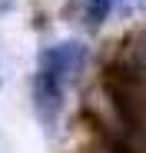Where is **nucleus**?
Returning a JSON list of instances; mask_svg holds the SVG:
<instances>
[{
	"label": "nucleus",
	"instance_id": "obj_1",
	"mask_svg": "<svg viewBox=\"0 0 146 153\" xmlns=\"http://www.w3.org/2000/svg\"><path fill=\"white\" fill-rule=\"evenodd\" d=\"M90 63V47L80 43V40H60L53 47H43L40 57H37V73L50 76L53 83L66 87L80 80V73L86 70Z\"/></svg>",
	"mask_w": 146,
	"mask_h": 153
},
{
	"label": "nucleus",
	"instance_id": "obj_4",
	"mask_svg": "<svg viewBox=\"0 0 146 153\" xmlns=\"http://www.w3.org/2000/svg\"><path fill=\"white\" fill-rule=\"evenodd\" d=\"M116 0H83V23L86 27H100V23L113 13Z\"/></svg>",
	"mask_w": 146,
	"mask_h": 153
},
{
	"label": "nucleus",
	"instance_id": "obj_2",
	"mask_svg": "<svg viewBox=\"0 0 146 153\" xmlns=\"http://www.w3.org/2000/svg\"><path fill=\"white\" fill-rule=\"evenodd\" d=\"M106 70L146 87V30H133L130 37H123V43L116 47V53H113Z\"/></svg>",
	"mask_w": 146,
	"mask_h": 153
},
{
	"label": "nucleus",
	"instance_id": "obj_3",
	"mask_svg": "<svg viewBox=\"0 0 146 153\" xmlns=\"http://www.w3.org/2000/svg\"><path fill=\"white\" fill-rule=\"evenodd\" d=\"M63 103H66V87L53 83L50 76H43V73H33V113H37V120L46 130H53L60 123Z\"/></svg>",
	"mask_w": 146,
	"mask_h": 153
}]
</instances>
